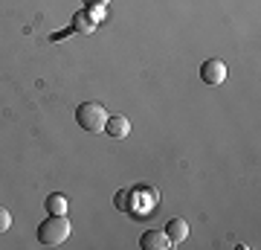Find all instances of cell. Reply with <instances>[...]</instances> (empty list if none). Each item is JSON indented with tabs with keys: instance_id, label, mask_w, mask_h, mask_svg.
<instances>
[{
	"instance_id": "obj_1",
	"label": "cell",
	"mask_w": 261,
	"mask_h": 250,
	"mask_svg": "<svg viewBox=\"0 0 261 250\" xmlns=\"http://www.w3.org/2000/svg\"><path fill=\"white\" fill-rule=\"evenodd\" d=\"M137 201H130V198H116V207H122L128 215H134V218H148L151 213H154V207H157V189L151 192L145 184H137V186H130L128 189Z\"/></svg>"
},
{
	"instance_id": "obj_2",
	"label": "cell",
	"mask_w": 261,
	"mask_h": 250,
	"mask_svg": "<svg viewBox=\"0 0 261 250\" xmlns=\"http://www.w3.org/2000/svg\"><path fill=\"white\" fill-rule=\"evenodd\" d=\"M70 233H73V224H70L67 215H47L44 221L38 224V241L47 244V247H56V244L67 241Z\"/></svg>"
},
{
	"instance_id": "obj_3",
	"label": "cell",
	"mask_w": 261,
	"mask_h": 250,
	"mask_svg": "<svg viewBox=\"0 0 261 250\" xmlns=\"http://www.w3.org/2000/svg\"><path fill=\"white\" fill-rule=\"evenodd\" d=\"M75 122L87 134H99L105 128V122H108V111L99 102H82L75 108Z\"/></svg>"
},
{
	"instance_id": "obj_4",
	"label": "cell",
	"mask_w": 261,
	"mask_h": 250,
	"mask_svg": "<svg viewBox=\"0 0 261 250\" xmlns=\"http://www.w3.org/2000/svg\"><path fill=\"white\" fill-rule=\"evenodd\" d=\"M200 79H203V84L226 82V64L221 61V58H209V61H203V64H200Z\"/></svg>"
},
{
	"instance_id": "obj_5",
	"label": "cell",
	"mask_w": 261,
	"mask_h": 250,
	"mask_svg": "<svg viewBox=\"0 0 261 250\" xmlns=\"http://www.w3.org/2000/svg\"><path fill=\"white\" fill-rule=\"evenodd\" d=\"M102 131L111 140H125L130 134V122H128V117H122V113H116V117H111V113H108V122H105Z\"/></svg>"
},
{
	"instance_id": "obj_6",
	"label": "cell",
	"mask_w": 261,
	"mask_h": 250,
	"mask_svg": "<svg viewBox=\"0 0 261 250\" xmlns=\"http://www.w3.org/2000/svg\"><path fill=\"white\" fill-rule=\"evenodd\" d=\"M140 247L142 250H166V247H171V241H168V236L163 230H148L140 236Z\"/></svg>"
},
{
	"instance_id": "obj_7",
	"label": "cell",
	"mask_w": 261,
	"mask_h": 250,
	"mask_svg": "<svg viewBox=\"0 0 261 250\" xmlns=\"http://www.w3.org/2000/svg\"><path fill=\"white\" fill-rule=\"evenodd\" d=\"M168 236V241L171 244H180V241H186V236H189V224H186V218H171V221L166 224V230H163Z\"/></svg>"
},
{
	"instance_id": "obj_8",
	"label": "cell",
	"mask_w": 261,
	"mask_h": 250,
	"mask_svg": "<svg viewBox=\"0 0 261 250\" xmlns=\"http://www.w3.org/2000/svg\"><path fill=\"white\" fill-rule=\"evenodd\" d=\"M44 210H47L49 215H67V213H70V201H67L61 192H53V195H47Z\"/></svg>"
},
{
	"instance_id": "obj_9",
	"label": "cell",
	"mask_w": 261,
	"mask_h": 250,
	"mask_svg": "<svg viewBox=\"0 0 261 250\" xmlns=\"http://www.w3.org/2000/svg\"><path fill=\"white\" fill-rule=\"evenodd\" d=\"M73 20H75V27H73V29H79V32H93V29H96V24H90L84 12H79V15H75Z\"/></svg>"
},
{
	"instance_id": "obj_10",
	"label": "cell",
	"mask_w": 261,
	"mask_h": 250,
	"mask_svg": "<svg viewBox=\"0 0 261 250\" xmlns=\"http://www.w3.org/2000/svg\"><path fill=\"white\" fill-rule=\"evenodd\" d=\"M9 227H12V215H9V210L0 207V233H9Z\"/></svg>"
},
{
	"instance_id": "obj_11",
	"label": "cell",
	"mask_w": 261,
	"mask_h": 250,
	"mask_svg": "<svg viewBox=\"0 0 261 250\" xmlns=\"http://www.w3.org/2000/svg\"><path fill=\"white\" fill-rule=\"evenodd\" d=\"M84 6H105V3H108V0H82Z\"/></svg>"
}]
</instances>
